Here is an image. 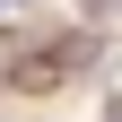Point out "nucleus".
I'll return each instance as SVG.
<instances>
[{"label": "nucleus", "mask_w": 122, "mask_h": 122, "mask_svg": "<svg viewBox=\"0 0 122 122\" xmlns=\"http://www.w3.org/2000/svg\"><path fill=\"white\" fill-rule=\"evenodd\" d=\"M105 122H122V96H113V105H105Z\"/></svg>", "instance_id": "f257e3e1"}, {"label": "nucleus", "mask_w": 122, "mask_h": 122, "mask_svg": "<svg viewBox=\"0 0 122 122\" xmlns=\"http://www.w3.org/2000/svg\"><path fill=\"white\" fill-rule=\"evenodd\" d=\"M9 9H26V0H0V18H9Z\"/></svg>", "instance_id": "f03ea898"}, {"label": "nucleus", "mask_w": 122, "mask_h": 122, "mask_svg": "<svg viewBox=\"0 0 122 122\" xmlns=\"http://www.w3.org/2000/svg\"><path fill=\"white\" fill-rule=\"evenodd\" d=\"M87 9H113V0H87Z\"/></svg>", "instance_id": "7ed1b4c3"}]
</instances>
